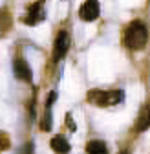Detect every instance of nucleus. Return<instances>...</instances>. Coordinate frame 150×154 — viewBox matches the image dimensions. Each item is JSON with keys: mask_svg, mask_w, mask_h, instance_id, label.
I'll list each match as a JSON object with an SVG mask.
<instances>
[{"mask_svg": "<svg viewBox=\"0 0 150 154\" xmlns=\"http://www.w3.org/2000/svg\"><path fill=\"white\" fill-rule=\"evenodd\" d=\"M13 72H15V77H16V79H20V81L29 83L33 79V72H31V68L26 63L24 57H16V59L13 61Z\"/></svg>", "mask_w": 150, "mask_h": 154, "instance_id": "obj_6", "label": "nucleus"}, {"mask_svg": "<svg viewBox=\"0 0 150 154\" xmlns=\"http://www.w3.org/2000/svg\"><path fill=\"white\" fill-rule=\"evenodd\" d=\"M66 127H68V128H70L71 132H73L75 128H77V125H75V121L71 119V114H66Z\"/></svg>", "mask_w": 150, "mask_h": 154, "instance_id": "obj_13", "label": "nucleus"}, {"mask_svg": "<svg viewBox=\"0 0 150 154\" xmlns=\"http://www.w3.org/2000/svg\"><path fill=\"white\" fill-rule=\"evenodd\" d=\"M150 127V105L146 106V110L143 112V116L139 118V121H137V127H136V130L137 132H145L146 128Z\"/></svg>", "mask_w": 150, "mask_h": 154, "instance_id": "obj_10", "label": "nucleus"}, {"mask_svg": "<svg viewBox=\"0 0 150 154\" xmlns=\"http://www.w3.org/2000/svg\"><path fill=\"white\" fill-rule=\"evenodd\" d=\"M11 24H13V18L9 15L8 9H0V37H4L9 29H11Z\"/></svg>", "mask_w": 150, "mask_h": 154, "instance_id": "obj_9", "label": "nucleus"}, {"mask_svg": "<svg viewBox=\"0 0 150 154\" xmlns=\"http://www.w3.org/2000/svg\"><path fill=\"white\" fill-rule=\"evenodd\" d=\"M42 20H46V0H37L28 8L26 15L22 17V22L26 26H37Z\"/></svg>", "mask_w": 150, "mask_h": 154, "instance_id": "obj_3", "label": "nucleus"}, {"mask_svg": "<svg viewBox=\"0 0 150 154\" xmlns=\"http://www.w3.org/2000/svg\"><path fill=\"white\" fill-rule=\"evenodd\" d=\"M50 147L57 152V154H68L70 152V143H68V140L66 138H62V136H55V138H51V141H50Z\"/></svg>", "mask_w": 150, "mask_h": 154, "instance_id": "obj_7", "label": "nucleus"}, {"mask_svg": "<svg viewBox=\"0 0 150 154\" xmlns=\"http://www.w3.org/2000/svg\"><path fill=\"white\" fill-rule=\"evenodd\" d=\"M86 99L95 105V106H114V105H119L123 99H124V92L116 88V90H90Z\"/></svg>", "mask_w": 150, "mask_h": 154, "instance_id": "obj_2", "label": "nucleus"}, {"mask_svg": "<svg viewBox=\"0 0 150 154\" xmlns=\"http://www.w3.org/2000/svg\"><path fill=\"white\" fill-rule=\"evenodd\" d=\"M18 154H33V143L29 141V143H26L22 149H20V152Z\"/></svg>", "mask_w": 150, "mask_h": 154, "instance_id": "obj_14", "label": "nucleus"}, {"mask_svg": "<svg viewBox=\"0 0 150 154\" xmlns=\"http://www.w3.org/2000/svg\"><path fill=\"white\" fill-rule=\"evenodd\" d=\"M86 152L88 154H108V145L103 140H92L86 143Z\"/></svg>", "mask_w": 150, "mask_h": 154, "instance_id": "obj_8", "label": "nucleus"}, {"mask_svg": "<svg viewBox=\"0 0 150 154\" xmlns=\"http://www.w3.org/2000/svg\"><path fill=\"white\" fill-rule=\"evenodd\" d=\"M119 154H128V150H121V152H119Z\"/></svg>", "mask_w": 150, "mask_h": 154, "instance_id": "obj_16", "label": "nucleus"}, {"mask_svg": "<svg viewBox=\"0 0 150 154\" xmlns=\"http://www.w3.org/2000/svg\"><path fill=\"white\" fill-rule=\"evenodd\" d=\"M123 42L132 51L143 50L146 46V42H148V28H146V24L141 22V20H132L124 29Z\"/></svg>", "mask_w": 150, "mask_h": 154, "instance_id": "obj_1", "label": "nucleus"}, {"mask_svg": "<svg viewBox=\"0 0 150 154\" xmlns=\"http://www.w3.org/2000/svg\"><path fill=\"white\" fill-rule=\"evenodd\" d=\"M51 125H53V121H51V106H46V114H44V118L40 121V128L48 132V130H51Z\"/></svg>", "mask_w": 150, "mask_h": 154, "instance_id": "obj_11", "label": "nucleus"}, {"mask_svg": "<svg viewBox=\"0 0 150 154\" xmlns=\"http://www.w3.org/2000/svg\"><path fill=\"white\" fill-rule=\"evenodd\" d=\"M68 50H70V35L66 29H61L57 38H55V44H53V61L59 63L61 59H64Z\"/></svg>", "mask_w": 150, "mask_h": 154, "instance_id": "obj_4", "label": "nucleus"}, {"mask_svg": "<svg viewBox=\"0 0 150 154\" xmlns=\"http://www.w3.org/2000/svg\"><path fill=\"white\" fill-rule=\"evenodd\" d=\"M57 99V92H51L48 95V101H46V106H53V101Z\"/></svg>", "mask_w": 150, "mask_h": 154, "instance_id": "obj_15", "label": "nucleus"}, {"mask_svg": "<svg viewBox=\"0 0 150 154\" xmlns=\"http://www.w3.org/2000/svg\"><path fill=\"white\" fill-rule=\"evenodd\" d=\"M11 147V141H9V136L6 132L0 130V150H8Z\"/></svg>", "mask_w": 150, "mask_h": 154, "instance_id": "obj_12", "label": "nucleus"}, {"mask_svg": "<svg viewBox=\"0 0 150 154\" xmlns=\"http://www.w3.org/2000/svg\"><path fill=\"white\" fill-rule=\"evenodd\" d=\"M101 15V6L97 0H84V4L79 8V17L84 22H93Z\"/></svg>", "mask_w": 150, "mask_h": 154, "instance_id": "obj_5", "label": "nucleus"}]
</instances>
